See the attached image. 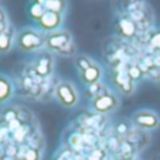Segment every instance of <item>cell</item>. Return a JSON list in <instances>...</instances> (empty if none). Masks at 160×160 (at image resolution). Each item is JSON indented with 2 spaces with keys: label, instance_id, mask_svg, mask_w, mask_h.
Masks as SVG:
<instances>
[{
  "label": "cell",
  "instance_id": "obj_1",
  "mask_svg": "<svg viewBox=\"0 0 160 160\" xmlns=\"http://www.w3.org/2000/svg\"><path fill=\"white\" fill-rule=\"evenodd\" d=\"M17 44L23 51H36L45 45V37L33 28H26L17 37Z\"/></svg>",
  "mask_w": 160,
  "mask_h": 160
},
{
  "label": "cell",
  "instance_id": "obj_2",
  "mask_svg": "<svg viewBox=\"0 0 160 160\" xmlns=\"http://www.w3.org/2000/svg\"><path fill=\"white\" fill-rule=\"evenodd\" d=\"M55 97L65 108H72L78 103V94L71 82H60L55 87Z\"/></svg>",
  "mask_w": 160,
  "mask_h": 160
},
{
  "label": "cell",
  "instance_id": "obj_3",
  "mask_svg": "<svg viewBox=\"0 0 160 160\" xmlns=\"http://www.w3.org/2000/svg\"><path fill=\"white\" fill-rule=\"evenodd\" d=\"M71 41H72V36L68 30H57L45 36V47L50 51H61Z\"/></svg>",
  "mask_w": 160,
  "mask_h": 160
},
{
  "label": "cell",
  "instance_id": "obj_4",
  "mask_svg": "<svg viewBox=\"0 0 160 160\" xmlns=\"http://www.w3.org/2000/svg\"><path fill=\"white\" fill-rule=\"evenodd\" d=\"M119 106V99L113 94H102L92 99V109L98 113H109Z\"/></svg>",
  "mask_w": 160,
  "mask_h": 160
},
{
  "label": "cell",
  "instance_id": "obj_5",
  "mask_svg": "<svg viewBox=\"0 0 160 160\" xmlns=\"http://www.w3.org/2000/svg\"><path fill=\"white\" fill-rule=\"evenodd\" d=\"M133 123H135L136 126H139L140 129L152 130V129H156L160 125V119L154 112L139 111L133 115Z\"/></svg>",
  "mask_w": 160,
  "mask_h": 160
},
{
  "label": "cell",
  "instance_id": "obj_6",
  "mask_svg": "<svg viewBox=\"0 0 160 160\" xmlns=\"http://www.w3.org/2000/svg\"><path fill=\"white\" fill-rule=\"evenodd\" d=\"M40 28L47 33H54V31L60 30L61 24H62V14L61 13H52L47 12L42 18L38 21Z\"/></svg>",
  "mask_w": 160,
  "mask_h": 160
},
{
  "label": "cell",
  "instance_id": "obj_7",
  "mask_svg": "<svg viewBox=\"0 0 160 160\" xmlns=\"http://www.w3.org/2000/svg\"><path fill=\"white\" fill-rule=\"evenodd\" d=\"M34 72L37 77L45 79L47 77L51 75L52 72V58L48 52H42L40 54V57L37 58V64L34 65Z\"/></svg>",
  "mask_w": 160,
  "mask_h": 160
},
{
  "label": "cell",
  "instance_id": "obj_8",
  "mask_svg": "<svg viewBox=\"0 0 160 160\" xmlns=\"http://www.w3.org/2000/svg\"><path fill=\"white\" fill-rule=\"evenodd\" d=\"M118 31L125 38H132V37H135L136 33H138V26H136V23L130 17H123L119 20Z\"/></svg>",
  "mask_w": 160,
  "mask_h": 160
},
{
  "label": "cell",
  "instance_id": "obj_9",
  "mask_svg": "<svg viewBox=\"0 0 160 160\" xmlns=\"http://www.w3.org/2000/svg\"><path fill=\"white\" fill-rule=\"evenodd\" d=\"M101 77H102V71H101V68L98 65H95V64L91 67V68H88L87 71L81 72L82 82H84L85 85H88V87H91V85H94V84H98Z\"/></svg>",
  "mask_w": 160,
  "mask_h": 160
},
{
  "label": "cell",
  "instance_id": "obj_10",
  "mask_svg": "<svg viewBox=\"0 0 160 160\" xmlns=\"http://www.w3.org/2000/svg\"><path fill=\"white\" fill-rule=\"evenodd\" d=\"M13 38H14V28L12 26L6 28L3 33H0V54H6L13 47Z\"/></svg>",
  "mask_w": 160,
  "mask_h": 160
},
{
  "label": "cell",
  "instance_id": "obj_11",
  "mask_svg": "<svg viewBox=\"0 0 160 160\" xmlns=\"http://www.w3.org/2000/svg\"><path fill=\"white\" fill-rule=\"evenodd\" d=\"M115 82H116V87L123 92V94H132L133 89H135V85H133V81L128 77V74L125 72H119L116 74L115 77Z\"/></svg>",
  "mask_w": 160,
  "mask_h": 160
},
{
  "label": "cell",
  "instance_id": "obj_12",
  "mask_svg": "<svg viewBox=\"0 0 160 160\" xmlns=\"http://www.w3.org/2000/svg\"><path fill=\"white\" fill-rule=\"evenodd\" d=\"M13 95V84L7 77L0 75V103H4Z\"/></svg>",
  "mask_w": 160,
  "mask_h": 160
},
{
  "label": "cell",
  "instance_id": "obj_13",
  "mask_svg": "<svg viewBox=\"0 0 160 160\" xmlns=\"http://www.w3.org/2000/svg\"><path fill=\"white\" fill-rule=\"evenodd\" d=\"M45 13H47V10H45L44 4H42V0L34 2V3H31V6L28 7V14H30V17L36 21L41 20L42 16H44Z\"/></svg>",
  "mask_w": 160,
  "mask_h": 160
},
{
  "label": "cell",
  "instance_id": "obj_14",
  "mask_svg": "<svg viewBox=\"0 0 160 160\" xmlns=\"http://www.w3.org/2000/svg\"><path fill=\"white\" fill-rule=\"evenodd\" d=\"M45 10L47 12H52V13H61L62 14L64 9H65V2L62 0H42Z\"/></svg>",
  "mask_w": 160,
  "mask_h": 160
},
{
  "label": "cell",
  "instance_id": "obj_15",
  "mask_svg": "<svg viewBox=\"0 0 160 160\" xmlns=\"http://www.w3.org/2000/svg\"><path fill=\"white\" fill-rule=\"evenodd\" d=\"M136 150H138V149H136V146L133 145L132 142H129V140H125V142L121 143V149H119V153H121L122 156L125 157V159H129L132 154H135Z\"/></svg>",
  "mask_w": 160,
  "mask_h": 160
},
{
  "label": "cell",
  "instance_id": "obj_16",
  "mask_svg": "<svg viewBox=\"0 0 160 160\" xmlns=\"http://www.w3.org/2000/svg\"><path fill=\"white\" fill-rule=\"evenodd\" d=\"M27 128L23 125V126L20 128V129H17L16 132H13L12 133V139H13V142L16 143V145H18V146H21L23 143H24V140H26V136H27Z\"/></svg>",
  "mask_w": 160,
  "mask_h": 160
},
{
  "label": "cell",
  "instance_id": "obj_17",
  "mask_svg": "<svg viewBox=\"0 0 160 160\" xmlns=\"http://www.w3.org/2000/svg\"><path fill=\"white\" fill-rule=\"evenodd\" d=\"M75 65L81 72H84V71H87L88 68H91L94 64L91 62V60L88 57H85V55H79V57H77V60H75Z\"/></svg>",
  "mask_w": 160,
  "mask_h": 160
},
{
  "label": "cell",
  "instance_id": "obj_18",
  "mask_svg": "<svg viewBox=\"0 0 160 160\" xmlns=\"http://www.w3.org/2000/svg\"><path fill=\"white\" fill-rule=\"evenodd\" d=\"M23 160H41V152L37 148H28L24 153Z\"/></svg>",
  "mask_w": 160,
  "mask_h": 160
},
{
  "label": "cell",
  "instance_id": "obj_19",
  "mask_svg": "<svg viewBox=\"0 0 160 160\" xmlns=\"http://www.w3.org/2000/svg\"><path fill=\"white\" fill-rule=\"evenodd\" d=\"M126 74H128V77H129L133 82L142 78V71H140L139 67H136V65H130L129 68H128Z\"/></svg>",
  "mask_w": 160,
  "mask_h": 160
},
{
  "label": "cell",
  "instance_id": "obj_20",
  "mask_svg": "<svg viewBox=\"0 0 160 160\" xmlns=\"http://www.w3.org/2000/svg\"><path fill=\"white\" fill-rule=\"evenodd\" d=\"M75 51H77V45H75V42H74V40H72L70 44L67 45V47H64L61 51H58L57 54L64 55V57H71V55L75 54Z\"/></svg>",
  "mask_w": 160,
  "mask_h": 160
},
{
  "label": "cell",
  "instance_id": "obj_21",
  "mask_svg": "<svg viewBox=\"0 0 160 160\" xmlns=\"http://www.w3.org/2000/svg\"><path fill=\"white\" fill-rule=\"evenodd\" d=\"M18 149H20V146L16 145L14 142H9L6 145V148H4V154H9V156H14L17 157V153H18Z\"/></svg>",
  "mask_w": 160,
  "mask_h": 160
},
{
  "label": "cell",
  "instance_id": "obj_22",
  "mask_svg": "<svg viewBox=\"0 0 160 160\" xmlns=\"http://www.w3.org/2000/svg\"><path fill=\"white\" fill-rule=\"evenodd\" d=\"M3 119H4V122H6V125L9 123V122L17 119V109H14V108L6 109V111L3 112Z\"/></svg>",
  "mask_w": 160,
  "mask_h": 160
},
{
  "label": "cell",
  "instance_id": "obj_23",
  "mask_svg": "<svg viewBox=\"0 0 160 160\" xmlns=\"http://www.w3.org/2000/svg\"><path fill=\"white\" fill-rule=\"evenodd\" d=\"M149 41H150V45L153 48L160 50V30L154 31V33L150 36V40H149Z\"/></svg>",
  "mask_w": 160,
  "mask_h": 160
},
{
  "label": "cell",
  "instance_id": "obj_24",
  "mask_svg": "<svg viewBox=\"0 0 160 160\" xmlns=\"http://www.w3.org/2000/svg\"><path fill=\"white\" fill-rule=\"evenodd\" d=\"M102 84H94V85H91L89 88H88V92L91 94V97H94V98H97V97H99V95H102V92H101V89H102Z\"/></svg>",
  "mask_w": 160,
  "mask_h": 160
},
{
  "label": "cell",
  "instance_id": "obj_25",
  "mask_svg": "<svg viewBox=\"0 0 160 160\" xmlns=\"http://www.w3.org/2000/svg\"><path fill=\"white\" fill-rule=\"evenodd\" d=\"M17 119H20L21 122H26V121H30L31 119V112L27 111V109H17Z\"/></svg>",
  "mask_w": 160,
  "mask_h": 160
},
{
  "label": "cell",
  "instance_id": "obj_26",
  "mask_svg": "<svg viewBox=\"0 0 160 160\" xmlns=\"http://www.w3.org/2000/svg\"><path fill=\"white\" fill-rule=\"evenodd\" d=\"M6 126H7V129H9V132H10V133H13V132H16L17 129H20V128L23 126V122H21L20 119H14V121L9 122V123H7Z\"/></svg>",
  "mask_w": 160,
  "mask_h": 160
},
{
  "label": "cell",
  "instance_id": "obj_27",
  "mask_svg": "<svg viewBox=\"0 0 160 160\" xmlns=\"http://www.w3.org/2000/svg\"><path fill=\"white\" fill-rule=\"evenodd\" d=\"M0 24H7V14L3 7H0Z\"/></svg>",
  "mask_w": 160,
  "mask_h": 160
},
{
  "label": "cell",
  "instance_id": "obj_28",
  "mask_svg": "<svg viewBox=\"0 0 160 160\" xmlns=\"http://www.w3.org/2000/svg\"><path fill=\"white\" fill-rule=\"evenodd\" d=\"M116 130H118L119 135H126L128 133V126L125 123H119L118 128H116Z\"/></svg>",
  "mask_w": 160,
  "mask_h": 160
},
{
  "label": "cell",
  "instance_id": "obj_29",
  "mask_svg": "<svg viewBox=\"0 0 160 160\" xmlns=\"http://www.w3.org/2000/svg\"><path fill=\"white\" fill-rule=\"evenodd\" d=\"M0 160H17V157H14V156H9V154H2L0 156Z\"/></svg>",
  "mask_w": 160,
  "mask_h": 160
},
{
  "label": "cell",
  "instance_id": "obj_30",
  "mask_svg": "<svg viewBox=\"0 0 160 160\" xmlns=\"http://www.w3.org/2000/svg\"><path fill=\"white\" fill-rule=\"evenodd\" d=\"M154 67H156V68H160V57L154 58Z\"/></svg>",
  "mask_w": 160,
  "mask_h": 160
},
{
  "label": "cell",
  "instance_id": "obj_31",
  "mask_svg": "<svg viewBox=\"0 0 160 160\" xmlns=\"http://www.w3.org/2000/svg\"><path fill=\"white\" fill-rule=\"evenodd\" d=\"M150 160H160V153H157V154H153V156L150 157Z\"/></svg>",
  "mask_w": 160,
  "mask_h": 160
},
{
  "label": "cell",
  "instance_id": "obj_32",
  "mask_svg": "<svg viewBox=\"0 0 160 160\" xmlns=\"http://www.w3.org/2000/svg\"><path fill=\"white\" fill-rule=\"evenodd\" d=\"M55 160H67V157L64 156V154H60V156H58V157H57V159H55Z\"/></svg>",
  "mask_w": 160,
  "mask_h": 160
},
{
  "label": "cell",
  "instance_id": "obj_33",
  "mask_svg": "<svg viewBox=\"0 0 160 160\" xmlns=\"http://www.w3.org/2000/svg\"><path fill=\"white\" fill-rule=\"evenodd\" d=\"M156 82H157V85H159V87H160V75H159V78L156 79Z\"/></svg>",
  "mask_w": 160,
  "mask_h": 160
},
{
  "label": "cell",
  "instance_id": "obj_34",
  "mask_svg": "<svg viewBox=\"0 0 160 160\" xmlns=\"http://www.w3.org/2000/svg\"><path fill=\"white\" fill-rule=\"evenodd\" d=\"M122 160H130V159H122Z\"/></svg>",
  "mask_w": 160,
  "mask_h": 160
}]
</instances>
